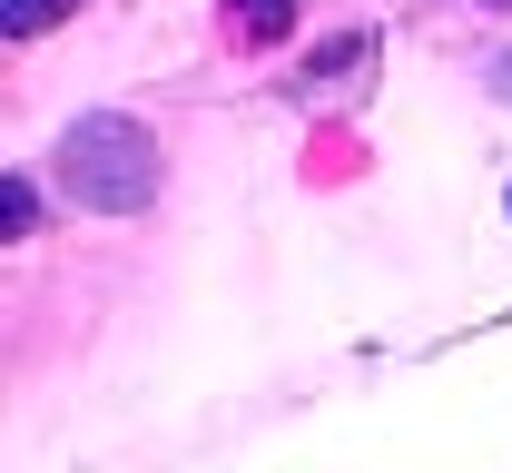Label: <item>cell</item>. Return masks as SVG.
<instances>
[{"mask_svg": "<svg viewBox=\"0 0 512 473\" xmlns=\"http://www.w3.org/2000/svg\"><path fill=\"white\" fill-rule=\"evenodd\" d=\"M158 178H168V158H158V138L119 119V109H89V119H69L60 138V188L79 207H99V217H138V207L158 198Z\"/></svg>", "mask_w": 512, "mask_h": 473, "instance_id": "1", "label": "cell"}, {"mask_svg": "<svg viewBox=\"0 0 512 473\" xmlns=\"http://www.w3.org/2000/svg\"><path fill=\"white\" fill-rule=\"evenodd\" d=\"M227 10H237L247 40H286V30H296V0H227Z\"/></svg>", "mask_w": 512, "mask_h": 473, "instance_id": "2", "label": "cell"}, {"mask_svg": "<svg viewBox=\"0 0 512 473\" xmlns=\"http://www.w3.org/2000/svg\"><path fill=\"white\" fill-rule=\"evenodd\" d=\"M60 10H69V0H10V10H0V30H20V40H30V30H50Z\"/></svg>", "mask_w": 512, "mask_h": 473, "instance_id": "3", "label": "cell"}, {"mask_svg": "<svg viewBox=\"0 0 512 473\" xmlns=\"http://www.w3.org/2000/svg\"><path fill=\"white\" fill-rule=\"evenodd\" d=\"M365 60V40H325L316 60H306V89H316V79H335V69H355Z\"/></svg>", "mask_w": 512, "mask_h": 473, "instance_id": "4", "label": "cell"}, {"mask_svg": "<svg viewBox=\"0 0 512 473\" xmlns=\"http://www.w3.org/2000/svg\"><path fill=\"white\" fill-rule=\"evenodd\" d=\"M30 217H40V198L10 178V198H0V237H30Z\"/></svg>", "mask_w": 512, "mask_h": 473, "instance_id": "5", "label": "cell"}, {"mask_svg": "<svg viewBox=\"0 0 512 473\" xmlns=\"http://www.w3.org/2000/svg\"><path fill=\"white\" fill-rule=\"evenodd\" d=\"M503 10H512V0H503Z\"/></svg>", "mask_w": 512, "mask_h": 473, "instance_id": "6", "label": "cell"}]
</instances>
